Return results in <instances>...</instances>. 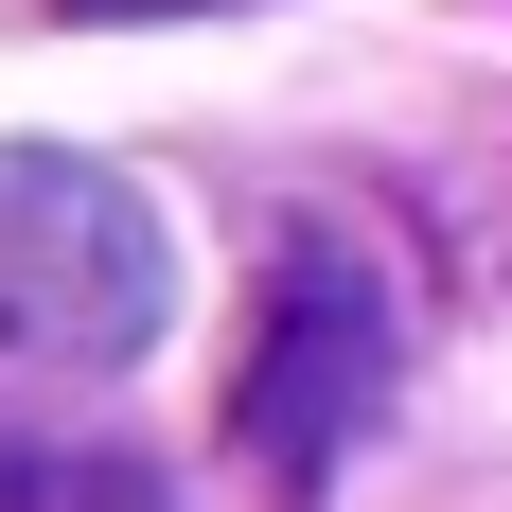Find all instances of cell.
Here are the masks:
<instances>
[{"instance_id":"6da1fadb","label":"cell","mask_w":512,"mask_h":512,"mask_svg":"<svg viewBox=\"0 0 512 512\" xmlns=\"http://www.w3.org/2000/svg\"><path fill=\"white\" fill-rule=\"evenodd\" d=\"M177 318V248H159L142 177H106L71 142H0V354L18 371H142Z\"/></svg>"},{"instance_id":"7a4b0ae2","label":"cell","mask_w":512,"mask_h":512,"mask_svg":"<svg viewBox=\"0 0 512 512\" xmlns=\"http://www.w3.org/2000/svg\"><path fill=\"white\" fill-rule=\"evenodd\" d=\"M371 407H389V283H371L354 248H283L265 265V336H248V371H230V442L301 495V477L354 460Z\"/></svg>"},{"instance_id":"3957f363","label":"cell","mask_w":512,"mask_h":512,"mask_svg":"<svg viewBox=\"0 0 512 512\" xmlns=\"http://www.w3.org/2000/svg\"><path fill=\"white\" fill-rule=\"evenodd\" d=\"M0 512H159L124 442H0Z\"/></svg>"},{"instance_id":"277c9868","label":"cell","mask_w":512,"mask_h":512,"mask_svg":"<svg viewBox=\"0 0 512 512\" xmlns=\"http://www.w3.org/2000/svg\"><path fill=\"white\" fill-rule=\"evenodd\" d=\"M53 18H212V0H53Z\"/></svg>"}]
</instances>
